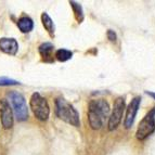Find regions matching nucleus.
Here are the masks:
<instances>
[{"instance_id":"obj_4","label":"nucleus","mask_w":155,"mask_h":155,"mask_svg":"<svg viewBox=\"0 0 155 155\" xmlns=\"http://www.w3.org/2000/svg\"><path fill=\"white\" fill-rule=\"evenodd\" d=\"M8 98L10 100V103L12 105L13 112L15 115L16 119L18 122H24L28 117V110H27V105H26L25 99L22 96L21 93L12 91V92L8 93Z\"/></svg>"},{"instance_id":"obj_7","label":"nucleus","mask_w":155,"mask_h":155,"mask_svg":"<svg viewBox=\"0 0 155 155\" xmlns=\"http://www.w3.org/2000/svg\"><path fill=\"white\" fill-rule=\"evenodd\" d=\"M140 103H141V98L140 97H134L131 101H130L129 105L127 106L126 110V117H125V128L129 129L130 127L134 125V118L138 113V110L140 107Z\"/></svg>"},{"instance_id":"obj_11","label":"nucleus","mask_w":155,"mask_h":155,"mask_svg":"<svg viewBox=\"0 0 155 155\" xmlns=\"http://www.w3.org/2000/svg\"><path fill=\"white\" fill-rule=\"evenodd\" d=\"M18 27L22 33H29L34 28V22L28 16H22V18H18Z\"/></svg>"},{"instance_id":"obj_8","label":"nucleus","mask_w":155,"mask_h":155,"mask_svg":"<svg viewBox=\"0 0 155 155\" xmlns=\"http://www.w3.org/2000/svg\"><path fill=\"white\" fill-rule=\"evenodd\" d=\"M0 115H1V124L5 129H9L13 126V114L12 109L8 101L0 99Z\"/></svg>"},{"instance_id":"obj_5","label":"nucleus","mask_w":155,"mask_h":155,"mask_svg":"<svg viewBox=\"0 0 155 155\" xmlns=\"http://www.w3.org/2000/svg\"><path fill=\"white\" fill-rule=\"evenodd\" d=\"M155 131V107H153L149 113L143 117L138 126L136 137L138 140H145L150 134Z\"/></svg>"},{"instance_id":"obj_9","label":"nucleus","mask_w":155,"mask_h":155,"mask_svg":"<svg viewBox=\"0 0 155 155\" xmlns=\"http://www.w3.org/2000/svg\"><path fill=\"white\" fill-rule=\"evenodd\" d=\"M0 50L7 54L15 55L18 50V44L14 38H1L0 39Z\"/></svg>"},{"instance_id":"obj_15","label":"nucleus","mask_w":155,"mask_h":155,"mask_svg":"<svg viewBox=\"0 0 155 155\" xmlns=\"http://www.w3.org/2000/svg\"><path fill=\"white\" fill-rule=\"evenodd\" d=\"M20 81L14 79H11L8 77H0V86H15L20 85Z\"/></svg>"},{"instance_id":"obj_10","label":"nucleus","mask_w":155,"mask_h":155,"mask_svg":"<svg viewBox=\"0 0 155 155\" xmlns=\"http://www.w3.org/2000/svg\"><path fill=\"white\" fill-rule=\"evenodd\" d=\"M53 49H54V46L50 42H45L39 46V53L45 62L53 61Z\"/></svg>"},{"instance_id":"obj_14","label":"nucleus","mask_w":155,"mask_h":155,"mask_svg":"<svg viewBox=\"0 0 155 155\" xmlns=\"http://www.w3.org/2000/svg\"><path fill=\"white\" fill-rule=\"evenodd\" d=\"M54 57L58 61H60V62H66V61L72 59L73 52L67 49H59V50H57V52H55Z\"/></svg>"},{"instance_id":"obj_13","label":"nucleus","mask_w":155,"mask_h":155,"mask_svg":"<svg viewBox=\"0 0 155 155\" xmlns=\"http://www.w3.org/2000/svg\"><path fill=\"white\" fill-rule=\"evenodd\" d=\"M70 5L73 9V12H74V15H75L76 21L78 23H81L85 18V15H84V11H83V7L79 5L76 1H70Z\"/></svg>"},{"instance_id":"obj_2","label":"nucleus","mask_w":155,"mask_h":155,"mask_svg":"<svg viewBox=\"0 0 155 155\" xmlns=\"http://www.w3.org/2000/svg\"><path fill=\"white\" fill-rule=\"evenodd\" d=\"M55 114L60 119L74 127L80 126L79 114L76 109L63 97L55 99Z\"/></svg>"},{"instance_id":"obj_16","label":"nucleus","mask_w":155,"mask_h":155,"mask_svg":"<svg viewBox=\"0 0 155 155\" xmlns=\"http://www.w3.org/2000/svg\"><path fill=\"white\" fill-rule=\"evenodd\" d=\"M106 36H107V39H109L110 41L112 42H115L117 39V36H116V33L112 29H109V31H106Z\"/></svg>"},{"instance_id":"obj_6","label":"nucleus","mask_w":155,"mask_h":155,"mask_svg":"<svg viewBox=\"0 0 155 155\" xmlns=\"http://www.w3.org/2000/svg\"><path fill=\"white\" fill-rule=\"evenodd\" d=\"M125 109H126V102H125L124 98L119 97V98H117L116 100L114 101L113 110H112V113L109 117V123H107L110 131L116 129L117 127L119 126V124L122 122Z\"/></svg>"},{"instance_id":"obj_12","label":"nucleus","mask_w":155,"mask_h":155,"mask_svg":"<svg viewBox=\"0 0 155 155\" xmlns=\"http://www.w3.org/2000/svg\"><path fill=\"white\" fill-rule=\"evenodd\" d=\"M41 22L44 27L47 29V31L50 34V36H54V23L52 21V18L49 16V14L44 12L41 14Z\"/></svg>"},{"instance_id":"obj_17","label":"nucleus","mask_w":155,"mask_h":155,"mask_svg":"<svg viewBox=\"0 0 155 155\" xmlns=\"http://www.w3.org/2000/svg\"><path fill=\"white\" fill-rule=\"evenodd\" d=\"M145 92H147V94H149L150 97H152V98L155 100V92H153V91H145Z\"/></svg>"},{"instance_id":"obj_1","label":"nucleus","mask_w":155,"mask_h":155,"mask_svg":"<svg viewBox=\"0 0 155 155\" xmlns=\"http://www.w3.org/2000/svg\"><path fill=\"white\" fill-rule=\"evenodd\" d=\"M110 105L103 99H97L89 102L88 120L92 129L98 130L103 126L105 119L109 117Z\"/></svg>"},{"instance_id":"obj_3","label":"nucleus","mask_w":155,"mask_h":155,"mask_svg":"<svg viewBox=\"0 0 155 155\" xmlns=\"http://www.w3.org/2000/svg\"><path fill=\"white\" fill-rule=\"evenodd\" d=\"M29 105H31V111H33L34 115L36 116L37 119L45 122L49 118V104H48L46 99L40 96L38 92H35L31 94V100H29Z\"/></svg>"}]
</instances>
